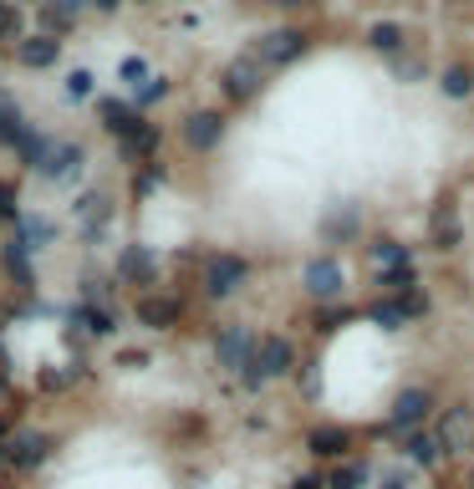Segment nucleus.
I'll use <instances>...</instances> for the list:
<instances>
[{
    "instance_id": "obj_1",
    "label": "nucleus",
    "mask_w": 474,
    "mask_h": 489,
    "mask_svg": "<svg viewBox=\"0 0 474 489\" xmlns=\"http://www.w3.org/2000/svg\"><path fill=\"white\" fill-rule=\"evenodd\" d=\"M281 372H291V342H285V336H266V342L255 347L250 367H245V388H260V382L281 378Z\"/></svg>"
},
{
    "instance_id": "obj_2",
    "label": "nucleus",
    "mask_w": 474,
    "mask_h": 489,
    "mask_svg": "<svg viewBox=\"0 0 474 489\" xmlns=\"http://www.w3.org/2000/svg\"><path fill=\"white\" fill-rule=\"evenodd\" d=\"M245 275H250V266H245L240 255H220V260H209V270H205V291L209 296H230Z\"/></svg>"
},
{
    "instance_id": "obj_3",
    "label": "nucleus",
    "mask_w": 474,
    "mask_h": 489,
    "mask_svg": "<svg viewBox=\"0 0 474 489\" xmlns=\"http://www.w3.org/2000/svg\"><path fill=\"white\" fill-rule=\"evenodd\" d=\"M439 443H443V449H470V443H474V413L464 408V403L443 413V424H439Z\"/></svg>"
},
{
    "instance_id": "obj_4",
    "label": "nucleus",
    "mask_w": 474,
    "mask_h": 489,
    "mask_svg": "<svg viewBox=\"0 0 474 489\" xmlns=\"http://www.w3.org/2000/svg\"><path fill=\"white\" fill-rule=\"evenodd\" d=\"M301 51H306V36L301 31H270L255 51V62H296Z\"/></svg>"
},
{
    "instance_id": "obj_5",
    "label": "nucleus",
    "mask_w": 474,
    "mask_h": 489,
    "mask_svg": "<svg viewBox=\"0 0 474 489\" xmlns=\"http://www.w3.org/2000/svg\"><path fill=\"white\" fill-rule=\"evenodd\" d=\"M215 352H220V367H250V332L245 327H224L220 342H215Z\"/></svg>"
},
{
    "instance_id": "obj_6",
    "label": "nucleus",
    "mask_w": 474,
    "mask_h": 489,
    "mask_svg": "<svg viewBox=\"0 0 474 489\" xmlns=\"http://www.w3.org/2000/svg\"><path fill=\"white\" fill-rule=\"evenodd\" d=\"M306 291L321 296V301L342 296V266H337V260H312V266H306Z\"/></svg>"
},
{
    "instance_id": "obj_7",
    "label": "nucleus",
    "mask_w": 474,
    "mask_h": 489,
    "mask_svg": "<svg viewBox=\"0 0 474 489\" xmlns=\"http://www.w3.org/2000/svg\"><path fill=\"white\" fill-rule=\"evenodd\" d=\"M77 169H82V148H77V143H62V148H51V158L41 163V174L57 179V184L77 179Z\"/></svg>"
},
{
    "instance_id": "obj_8",
    "label": "nucleus",
    "mask_w": 474,
    "mask_h": 489,
    "mask_svg": "<svg viewBox=\"0 0 474 489\" xmlns=\"http://www.w3.org/2000/svg\"><path fill=\"white\" fill-rule=\"evenodd\" d=\"M255 87H260V62H235L230 72H224V92L235 97V102L255 97Z\"/></svg>"
},
{
    "instance_id": "obj_9",
    "label": "nucleus",
    "mask_w": 474,
    "mask_h": 489,
    "mask_svg": "<svg viewBox=\"0 0 474 489\" xmlns=\"http://www.w3.org/2000/svg\"><path fill=\"white\" fill-rule=\"evenodd\" d=\"M424 413H428V393H424V388L398 393V403H393V424L398 428H418V424H424Z\"/></svg>"
},
{
    "instance_id": "obj_10",
    "label": "nucleus",
    "mask_w": 474,
    "mask_h": 489,
    "mask_svg": "<svg viewBox=\"0 0 474 489\" xmlns=\"http://www.w3.org/2000/svg\"><path fill=\"white\" fill-rule=\"evenodd\" d=\"M184 138H189L194 148H215V143L224 138L220 112H194V118H189V127H184Z\"/></svg>"
},
{
    "instance_id": "obj_11",
    "label": "nucleus",
    "mask_w": 474,
    "mask_h": 489,
    "mask_svg": "<svg viewBox=\"0 0 474 489\" xmlns=\"http://www.w3.org/2000/svg\"><path fill=\"white\" fill-rule=\"evenodd\" d=\"M108 220H112V205L102 199V194H87V199H77V224H82V235H87V240H92Z\"/></svg>"
},
{
    "instance_id": "obj_12",
    "label": "nucleus",
    "mask_w": 474,
    "mask_h": 489,
    "mask_svg": "<svg viewBox=\"0 0 474 489\" xmlns=\"http://www.w3.org/2000/svg\"><path fill=\"white\" fill-rule=\"evenodd\" d=\"M5 454H11V464H21V469H36V464L47 458V439H41V433H21V439L5 443Z\"/></svg>"
},
{
    "instance_id": "obj_13",
    "label": "nucleus",
    "mask_w": 474,
    "mask_h": 489,
    "mask_svg": "<svg viewBox=\"0 0 474 489\" xmlns=\"http://www.w3.org/2000/svg\"><path fill=\"white\" fill-rule=\"evenodd\" d=\"M138 321H143V327L169 332V327L179 321V306H174V301H163V296H148V301H138Z\"/></svg>"
},
{
    "instance_id": "obj_14",
    "label": "nucleus",
    "mask_w": 474,
    "mask_h": 489,
    "mask_svg": "<svg viewBox=\"0 0 474 489\" xmlns=\"http://www.w3.org/2000/svg\"><path fill=\"white\" fill-rule=\"evenodd\" d=\"M57 51H62V41H57V36H31V41H21V62L41 72V66L57 62Z\"/></svg>"
},
{
    "instance_id": "obj_15",
    "label": "nucleus",
    "mask_w": 474,
    "mask_h": 489,
    "mask_svg": "<svg viewBox=\"0 0 474 489\" xmlns=\"http://www.w3.org/2000/svg\"><path fill=\"white\" fill-rule=\"evenodd\" d=\"M26 138V123H21V108L11 92H0V143H21Z\"/></svg>"
},
{
    "instance_id": "obj_16",
    "label": "nucleus",
    "mask_w": 474,
    "mask_h": 489,
    "mask_svg": "<svg viewBox=\"0 0 474 489\" xmlns=\"http://www.w3.org/2000/svg\"><path fill=\"white\" fill-rule=\"evenodd\" d=\"M118 270H123V281H148V275H154V250H143V245H133V250H123V260H118Z\"/></svg>"
},
{
    "instance_id": "obj_17",
    "label": "nucleus",
    "mask_w": 474,
    "mask_h": 489,
    "mask_svg": "<svg viewBox=\"0 0 474 489\" xmlns=\"http://www.w3.org/2000/svg\"><path fill=\"white\" fill-rule=\"evenodd\" d=\"M403 449H408V458L413 464H434V458L443 454V443H439V433H408V443H403Z\"/></svg>"
},
{
    "instance_id": "obj_18",
    "label": "nucleus",
    "mask_w": 474,
    "mask_h": 489,
    "mask_svg": "<svg viewBox=\"0 0 474 489\" xmlns=\"http://www.w3.org/2000/svg\"><path fill=\"white\" fill-rule=\"evenodd\" d=\"M5 266H11V270L21 275V281L31 285V240L21 235V230H16V240L5 245Z\"/></svg>"
},
{
    "instance_id": "obj_19",
    "label": "nucleus",
    "mask_w": 474,
    "mask_h": 489,
    "mask_svg": "<svg viewBox=\"0 0 474 489\" xmlns=\"http://www.w3.org/2000/svg\"><path fill=\"white\" fill-rule=\"evenodd\" d=\"M373 266H382V275H393V270L408 266V250H403L398 240H378V245H373Z\"/></svg>"
},
{
    "instance_id": "obj_20",
    "label": "nucleus",
    "mask_w": 474,
    "mask_h": 489,
    "mask_svg": "<svg viewBox=\"0 0 474 489\" xmlns=\"http://www.w3.org/2000/svg\"><path fill=\"white\" fill-rule=\"evenodd\" d=\"M342 449H347V428H316L312 433V454L332 458V454H342Z\"/></svg>"
},
{
    "instance_id": "obj_21",
    "label": "nucleus",
    "mask_w": 474,
    "mask_h": 489,
    "mask_svg": "<svg viewBox=\"0 0 474 489\" xmlns=\"http://www.w3.org/2000/svg\"><path fill=\"white\" fill-rule=\"evenodd\" d=\"M16 153H21V163H36V169H41V163L51 158V143L41 138V133H31V127H26V138L16 143Z\"/></svg>"
},
{
    "instance_id": "obj_22",
    "label": "nucleus",
    "mask_w": 474,
    "mask_h": 489,
    "mask_svg": "<svg viewBox=\"0 0 474 489\" xmlns=\"http://www.w3.org/2000/svg\"><path fill=\"white\" fill-rule=\"evenodd\" d=\"M373 321H378L382 332H398V327L408 321V306H403V301H378V306H373Z\"/></svg>"
},
{
    "instance_id": "obj_23",
    "label": "nucleus",
    "mask_w": 474,
    "mask_h": 489,
    "mask_svg": "<svg viewBox=\"0 0 474 489\" xmlns=\"http://www.w3.org/2000/svg\"><path fill=\"white\" fill-rule=\"evenodd\" d=\"M367 41H373L378 51H398V47H403V31H398L393 21H378V26L367 31Z\"/></svg>"
},
{
    "instance_id": "obj_24",
    "label": "nucleus",
    "mask_w": 474,
    "mask_h": 489,
    "mask_svg": "<svg viewBox=\"0 0 474 489\" xmlns=\"http://www.w3.org/2000/svg\"><path fill=\"white\" fill-rule=\"evenodd\" d=\"M434 240H439V250H454L459 245V230H454V214H449V209L434 214Z\"/></svg>"
},
{
    "instance_id": "obj_25",
    "label": "nucleus",
    "mask_w": 474,
    "mask_h": 489,
    "mask_svg": "<svg viewBox=\"0 0 474 489\" xmlns=\"http://www.w3.org/2000/svg\"><path fill=\"white\" fill-rule=\"evenodd\" d=\"M443 92H449V97H470L474 92V77L464 72V66H449V72H443Z\"/></svg>"
},
{
    "instance_id": "obj_26",
    "label": "nucleus",
    "mask_w": 474,
    "mask_h": 489,
    "mask_svg": "<svg viewBox=\"0 0 474 489\" xmlns=\"http://www.w3.org/2000/svg\"><path fill=\"white\" fill-rule=\"evenodd\" d=\"M357 235V209H347V214H332L327 220V240H352Z\"/></svg>"
},
{
    "instance_id": "obj_27",
    "label": "nucleus",
    "mask_w": 474,
    "mask_h": 489,
    "mask_svg": "<svg viewBox=\"0 0 474 489\" xmlns=\"http://www.w3.org/2000/svg\"><path fill=\"white\" fill-rule=\"evenodd\" d=\"M77 321H82V332H92V336H108L112 332L108 311H92V306H87V311H77Z\"/></svg>"
},
{
    "instance_id": "obj_28",
    "label": "nucleus",
    "mask_w": 474,
    "mask_h": 489,
    "mask_svg": "<svg viewBox=\"0 0 474 489\" xmlns=\"http://www.w3.org/2000/svg\"><path fill=\"white\" fill-rule=\"evenodd\" d=\"M16 36H21V11L0 5V41H16Z\"/></svg>"
},
{
    "instance_id": "obj_29",
    "label": "nucleus",
    "mask_w": 474,
    "mask_h": 489,
    "mask_svg": "<svg viewBox=\"0 0 474 489\" xmlns=\"http://www.w3.org/2000/svg\"><path fill=\"white\" fill-rule=\"evenodd\" d=\"M11 220L21 224V214H16V189H11V184H0V224H11Z\"/></svg>"
},
{
    "instance_id": "obj_30",
    "label": "nucleus",
    "mask_w": 474,
    "mask_h": 489,
    "mask_svg": "<svg viewBox=\"0 0 474 489\" xmlns=\"http://www.w3.org/2000/svg\"><path fill=\"white\" fill-rule=\"evenodd\" d=\"M382 285H388V291H403V296H413V270H408V266L393 270V275H382Z\"/></svg>"
},
{
    "instance_id": "obj_31",
    "label": "nucleus",
    "mask_w": 474,
    "mask_h": 489,
    "mask_svg": "<svg viewBox=\"0 0 474 489\" xmlns=\"http://www.w3.org/2000/svg\"><path fill=\"white\" fill-rule=\"evenodd\" d=\"M41 26H47V31H66V26H72V16H66V11H57V5H47V11H41Z\"/></svg>"
},
{
    "instance_id": "obj_32",
    "label": "nucleus",
    "mask_w": 474,
    "mask_h": 489,
    "mask_svg": "<svg viewBox=\"0 0 474 489\" xmlns=\"http://www.w3.org/2000/svg\"><path fill=\"white\" fill-rule=\"evenodd\" d=\"M363 479H367V474H363V469H357V464H352V469H337V479H332V489H357V485H363Z\"/></svg>"
},
{
    "instance_id": "obj_33",
    "label": "nucleus",
    "mask_w": 474,
    "mask_h": 489,
    "mask_svg": "<svg viewBox=\"0 0 474 489\" xmlns=\"http://www.w3.org/2000/svg\"><path fill=\"white\" fill-rule=\"evenodd\" d=\"M66 92H72V97H87V92H92V77H87V72H72V77H66Z\"/></svg>"
},
{
    "instance_id": "obj_34",
    "label": "nucleus",
    "mask_w": 474,
    "mask_h": 489,
    "mask_svg": "<svg viewBox=\"0 0 474 489\" xmlns=\"http://www.w3.org/2000/svg\"><path fill=\"white\" fill-rule=\"evenodd\" d=\"M143 77H148L143 57H127V62H123V82H143Z\"/></svg>"
},
{
    "instance_id": "obj_35",
    "label": "nucleus",
    "mask_w": 474,
    "mask_h": 489,
    "mask_svg": "<svg viewBox=\"0 0 474 489\" xmlns=\"http://www.w3.org/2000/svg\"><path fill=\"white\" fill-rule=\"evenodd\" d=\"M163 92H169V87H163V82H148V87H143V92H138V102H158V97H163Z\"/></svg>"
},
{
    "instance_id": "obj_36",
    "label": "nucleus",
    "mask_w": 474,
    "mask_h": 489,
    "mask_svg": "<svg viewBox=\"0 0 474 489\" xmlns=\"http://www.w3.org/2000/svg\"><path fill=\"white\" fill-rule=\"evenodd\" d=\"M382 489H408V479H403L398 469H388V474H382Z\"/></svg>"
},
{
    "instance_id": "obj_37",
    "label": "nucleus",
    "mask_w": 474,
    "mask_h": 489,
    "mask_svg": "<svg viewBox=\"0 0 474 489\" xmlns=\"http://www.w3.org/2000/svg\"><path fill=\"white\" fill-rule=\"evenodd\" d=\"M82 5H92V0H57V11H66V16H77Z\"/></svg>"
},
{
    "instance_id": "obj_38",
    "label": "nucleus",
    "mask_w": 474,
    "mask_h": 489,
    "mask_svg": "<svg viewBox=\"0 0 474 489\" xmlns=\"http://www.w3.org/2000/svg\"><path fill=\"white\" fill-rule=\"evenodd\" d=\"M97 11H118V0H92Z\"/></svg>"
},
{
    "instance_id": "obj_39",
    "label": "nucleus",
    "mask_w": 474,
    "mask_h": 489,
    "mask_svg": "<svg viewBox=\"0 0 474 489\" xmlns=\"http://www.w3.org/2000/svg\"><path fill=\"white\" fill-rule=\"evenodd\" d=\"M291 489H321V485H316V479H296Z\"/></svg>"
},
{
    "instance_id": "obj_40",
    "label": "nucleus",
    "mask_w": 474,
    "mask_h": 489,
    "mask_svg": "<svg viewBox=\"0 0 474 489\" xmlns=\"http://www.w3.org/2000/svg\"><path fill=\"white\" fill-rule=\"evenodd\" d=\"M276 5H301V0H276Z\"/></svg>"
}]
</instances>
